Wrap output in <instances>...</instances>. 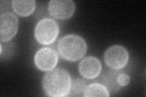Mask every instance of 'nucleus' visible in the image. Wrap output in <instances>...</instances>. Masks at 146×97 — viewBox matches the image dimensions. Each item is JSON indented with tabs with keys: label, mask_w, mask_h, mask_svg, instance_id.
I'll return each instance as SVG.
<instances>
[{
	"label": "nucleus",
	"mask_w": 146,
	"mask_h": 97,
	"mask_svg": "<svg viewBox=\"0 0 146 97\" xmlns=\"http://www.w3.org/2000/svg\"><path fill=\"white\" fill-rule=\"evenodd\" d=\"M13 11L17 15L27 16L31 15L35 10V1L34 0H15L12 1Z\"/></svg>",
	"instance_id": "9d476101"
},
{
	"label": "nucleus",
	"mask_w": 146,
	"mask_h": 97,
	"mask_svg": "<svg viewBox=\"0 0 146 97\" xmlns=\"http://www.w3.org/2000/svg\"><path fill=\"white\" fill-rule=\"evenodd\" d=\"M57 48L61 57L70 61H76L83 58L87 49L85 40L77 35H68L62 38Z\"/></svg>",
	"instance_id": "f03ea898"
},
{
	"label": "nucleus",
	"mask_w": 146,
	"mask_h": 97,
	"mask_svg": "<svg viewBox=\"0 0 146 97\" xmlns=\"http://www.w3.org/2000/svg\"><path fill=\"white\" fill-rule=\"evenodd\" d=\"M117 82L122 87L129 84L130 78L129 75L125 73H120L117 76Z\"/></svg>",
	"instance_id": "ddd939ff"
},
{
	"label": "nucleus",
	"mask_w": 146,
	"mask_h": 97,
	"mask_svg": "<svg viewBox=\"0 0 146 97\" xmlns=\"http://www.w3.org/2000/svg\"><path fill=\"white\" fill-rule=\"evenodd\" d=\"M18 28V20L11 12H6L0 17V40L7 42L17 34Z\"/></svg>",
	"instance_id": "423d86ee"
},
{
	"label": "nucleus",
	"mask_w": 146,
	"mask_h": 97,
	"mask_svg": "<svg viewBox=\"0 0 146 97\" xmlns=\"http://www.w3.org/2000/svg\"><path fill=\"white\" fill-rule=\"evenodd\" d=\"M121 72L119 70H107L100 77V81L102 84L106 87L109 93L115 94L122 87L117 82V76Z\"/></svg>",
	"instance_id": "1a4fd4ad"
},
{
	"label": "nucleus",
	"mask_w": 146,
	"mask_h": 97,
	"mask_svg": "<svg viewBox=\"0 0 146 97\" xmlns=\"http://www.w3.org/2000/svg\"><path fill=\"white\" fill-rule=\"evenodd\" d=\"M59 34L57 23L51 18H44L40 20L35 28V37L42 45H50L53 43Z\"/></svg>",
	"instance_id": "7ed1b4c3"
},
{
	"label": "nucleus",
	"mask_w": 146,
	"mask_h": 97,
	"mask_svg": "<svg viewBox=\"0 0 146 97\" xmlns=\"http://www.w3.org/2000/svg\"><path fill=\"white\" fill-rule=\"evenodd\" d=\"M84 96H110L107 89L100 83H93L87 86L85 91Z\"/></svg>",
	"instance_id": "9b49d317"
},
{
	"label": "nucleus",
	"mask_w": 146,
	"mask_h": 97,
	"mask_svg": "<svg viewBox=\"0 0 146 97\" xmlns=\"http://www.w3.org/2000/svg\"><path fill=\"white\" fill-rule=\"evenodd\" d=\"M86 87L87 84L85 80L80 78L74 79L71 82L70 93L67 96H84Z\"/></svg>",
	"instance_id": "f8f14e48"
},
{
	"label": "nucleus",
	"mask_w": 146,
	"mask_h": 97,
	"mask_svg": "<svg viewBox=\"0 0 146 97\" xmlns=\"http://www.w3.org/2000/svg\"><path fill=\"white\" fill-rule=\"evenodd\" d=\"M75 9V3L71 0H52L48 5L50 14L59 20L70 18L74 14Z\"/></svg>",
	"instance_id": "0eeeda50"
},
{
	"label": "nucleus",
	"mask_w": 146,
	"mask_h": 97,
	"mask_svg": "<svg viewBox=\"0 0 146 97\" xmlns=\"http://www.w3.org/2000/svg\"><path fill=\"white\" fill-rule=\"evenodd\" d=\"M79 70L83 77L86 79H94L98 77L101 72V63L96 57H86L80 63Z\"/></svg>",
	"instance_id": "6e6552de"
},
{
	"label": "nucleus",
	"mask_w": 146,
	"mask_h": 97,
	"mask_svg": "<svg viewBox=\"0 0 146 97\" xmlns=\"http://www.w3.org/2000/svg\"><path fill=\"white\" fill-rule=\"evenodd\" d=\"M58 56L56 50L50 48H43L35 55V65L42 71H51L56 66Z\"/></svg>",
	"instance_id": "39448f33"
},
{
	"label": "nucleus",
	"mask_w": 146,
	"mask_h": 97,
	"mask_svg": "<svg viewBox=\"0 0 146 97\" xmlns=\"http://www.w3.org/2000/svg\"><path fill=\"white\" fill-rule=\"evenodd\" d=\"M129 52L122 46L115 45L109 48L104 54V61L106 65L112 69L120 70L128 63Z\"/></svg>",
	"instance_id": "20e7f679"
},
{
	"label": "nucleus",
	"mask_w": 146,
	"mask_h": 97,
	"mask_svg": "<svg viewBox=\"0 0 146 97\" xmlns=\"http://www.w3.org/2000/svg\"><path fill=\"white\" fill-rule=\"evenodd\" d=\"M71 78L65 69L57 68L49 71L43 78V87L48 96H67L71 86Z\"/></svg>",
	"instance_id": "f257e3e1"
}]
</instances>
